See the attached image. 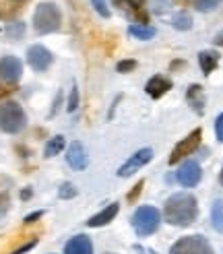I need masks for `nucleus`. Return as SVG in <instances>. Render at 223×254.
<instances>
[{"label":"nucleus","mask_w":223,"mask_h":254,"mask_svg":"<svg viewBox=\"0 0 223 254\" xmlns=\"http://www.w3.org/2000/svg\"><path fill=\"white\" fill-rule=\"evenodd\" d=\"M145 89H147V93L151 95L153 99H159L161 95H166L169 89H171V81L166 79V77H161V74H157V77L149 79V83H147Z\"/></svg>","instance_id":"nucleus-14"},{"label":"nucleus","mask_w":223,"mask_h":254,"mask_svg":"<svg viewBox=\"0 0 223 254\" xmlns=\"http://www.w3.org/2000/svg\"><path fill=\"white\" fill-rule=\"evenodd\" d=\"M29 0H0V19H10L27 4Z\"/></svg>","instance_id":"nucleus-16"},{"label":"nucleus","mask_w":223,"mask_h":254,"mask_svg":"<svg viewBox=\"0 0 223 254\" xmlns=\"http://www.w3.org/2000/svg\"><path fill=\"white\" fill-rule=\"evenodd\" d=\"M215 132H217V138L223 143V114H221V116L217 118V122H215Z\"/></svg>","instance_id":"nucleus-27"},{"label":"nucleus","mask_w":223,"mask_h":254,"mask_svg":"<svg viewBox=\"0 0 223 254\" xmlns=\"http://www.w3.org/2000/svg\"><path fill=\"white\" fill-rule=\"evenodd\" d=\"M136 66V62L134 60H128V62H120V64H118V70L120 72H124V70H132Z\"/></svg>","instance_id":"nucleus-29"},{"label":"nucleus","mask_w":223,"mask_h":254,"mask_svg":"<svg viewBox=\"0 0 223 254\" xmlns=\"http://www.w3.org/2000/svg\"><path fill=\"white\" fill-rule=\"evenodd\" d=\"M198 62H201V68L205 74H211L217 64H219V54L217 52H201L198 54Z\"/></svg>","instance_id":"nucleus-18"},{"label":"nucleus","mask_w":223,"mask_h":254,"mask_svg":"<svg viewBox=\"0 0 223 254\" xmlns=\"http://www.w3.org/2000/svg\"><path fill=\"white\" fill-rule=\"evenodd\" d=\"M8 91H12V89H8L6 85H2V83H0V99H2V97H4Z\"/></svg>","instance_id":"nucleus-32"},{"label":"nucleus","mask_w":223,"mask_h":254,"mask_svg":"<svg viewBox=\"0 0 223 254\" xmlns=\"http://www.w3.org/2000/svg\"><path fill=\"white\" fill-rule=\"evenodd\" d=\"M201 176H203L201 166H198L196 161H192V159H190V161H186V163H182L180 170H178V174H176L178 182H180L182 186H186V188L196 186L198 182H201Z\"/></svg>","instance_id":"nucleus-10"},{"label":"nucleus","mask_w":223,"mask_h":254,"mask_svg":"<svg viewBox=\"0 0 223 254\" xmlns=\"http://www.w3.org/2000/svg\"><path fill=\"white\" fill-rule=\"evenodd\" d=\"M213 42H215V46H223V31L215 35V40H213Z\"/></svg>","instance_id":"nucleus-34"},{"label":"nucleus","mask_w":223,"mask_h":254,"mask_svg":"<svg viewBox=\"0 0 223 254\" xmlns=\"http://www.w3.org/2000/svg\"><path fill=\"white\" fill-rule=\"evenodd\" d=\"M143 186H145V180H141V182H136L134 190H132V192L128 194V200H134V196H136V194H139V192H141V190H143Z\"/></svg>","instance_id":"nucleus-30"},{"label":"nucleus","mask_w":223,"mask_h":254,"mask_svg":"<svg viewBox=\"0 0 223 254\" xmlns=\"http://www.w3.org/2000/svg\"><path fill=\"white\" fill-rule=\"evenodd\" d=\"M8 209V194H0V217L6 213Z\"/></svg>","instance_id":"nucleus-28"},{"label":"nucleus","mask_w":223,"mask_h":254,"mask_svg":"<svg viewBox=\"0 0 223 254\" xmlns=\"http://www.w3.org/2000/svg\"><path fill=\"white\" fill-rule=\"evenodd\" d=\"M21 72H23V64H21L19 58L4 56L0 60V83L6 85L8 89H12L17 85V81L21 79Z\"/></svg>","instance_id":"nucleus-7"},{"label":"nucleus","mask_w":223,"mask_h":254,"mask_svg":"<svg viewBox=\"0 0 223 254\" xmlns=\"http://www.w3.org/2000/svg\"><path fill=\"white\" fill-rule=\"evenodd\" d=\"M42 217V211H35V213H31L29 217H25V223H33L35 219H40Z\"/></svg>","instance_id":"nucleus-31"},{"label":"nucleus","mask_w":223,"mask_h":254,"mask_svg":"<svg viewBox=\"0 0 223 254\" xmlns=\"http://www.w3.org/2000/svg\"><path fill=\"white\" fill-rule=\"evenodd\" d=\"M118 8H122L128 17L147 23V12H145V0H112Z\"/></svg>","instance_id":"nucleus-11"},{"label":"nucleus","mask_w":223,"mask_h":254,"mask_svg":"<svg viewBox=\"0 0 223 254\" xmlns=\"http://www.w3.org/2000/svg\"><path fill=\"white\" fill-rule=\"evenodd\" d=\"M60 23H62V17H60V10L56 4L52 2H42L40 6L35 8V15H33V27L37 33H52V31H58L60 29Z\"/></svg>","instance_id":"nucleus-2"},{"label":"nucleus","mask_w":223,"mask_h":254,"mask_svg":"<svg viewBox=\"0 0 223 254\" xmlns=\"http://www.w3.org/2000/svg\"><path fill=\"white\" fill-rule=\"evenodd\" d=\"M52 60H54L52 52L44 46H31L27 50V62L33 70H40V72L46 70L50 64H52Z\"/></svg>","instance_id":"nucleus-9"},{"label":"nucleus","mask_w":223,"mask_h":254,"mask_svg":"<svg viewBox=\"0 0 223 254\" xmlns=\"http://www.w3.org/2000/svg\"><path fill=\"white\" fill-rule=\"evenodd\" d=\"M188 104L190 108H194V112L198 114H203V106H205V91H203V87L201 85H190L188 87Z\"/></svg>","instance_id":"nucleus-17"},{"label":"nucleus","mask_w":223,"mask_h":254,"mask_svg":"<svg viewBox=\"0 0 223 254\" xmlns=\"http://www.w3.org/2000/svg\"><path fill=\"white\" fill-rule=\"evenodd\" d=\"M159 223H161V215L159 209L155 207H139L132 215V227L141 238L155 234Z\"/></svg>","instance_id":"nucleus-3"},{"label":"nucleus","mask_w":223,"mask_h":254,"mask_svg":"<svg viewBox=\"0 0 223 254\" xmlns=\"http://www.w3.org/2000/svg\"><path fill=\"white\" fill-rule=\"evenodd\" d=\"M153 159V149H149V147H145V149H139L134 155H130L126 161L120 166V170H118V176L120 178H126V176H132L134 172H139L143 166H147L149 161Z\"/></svg>","instance_id":"nucleus-8"},{"label":"nucleus","mask_w":223,"mask_h":254,"mask_svg":"<svg viewBox=\"0 0 223 254\" xmlns=\"http://www.w3.org/2000/svg\"><path fill=\"white\" fill-rule=\"evenodd\" d=\"M173 27L182 29V31L190 29V27H192V17L188 15V12H178V15L173 17Z\"/></svg>","instance_id":"nucleus-22"},{"label":"nucleus","mask_w":223,"mask_h":254,"mask_svg":"<svg viewBox=\"0 0 223 254\" xmlns=\"http://www.w3.org/2000/svg\"><path fill=\"white\" fill-rule=\"evenodd\" d=\"M64 254H93V244H91V240L83 234L74 236L66 242Z\"/></svg>","instance_id":"nucleus-13"},{"label":"nucleus","mask_w":223,"mask_h":254,"mask_svg":"<svg viewBox=\"0 0 223 254\" xmlns=\"http://www.w3.org/2000/svg\"><path fill=\"white\" fill-rule=\"evenodd\" d=\"M164 217L167 223L176 227H186L196 221L198 217V202L188 192H176L166 200Z\"/></svg>","instance_id":"nucleus-1"},{"label":"nucleus","mask_w":223,"mask_h":254,"mask_svg":"<svg viewBox=\"0 0 223 254\" xmlns=\"http://www.w3.org/2000/svg\"><path fill=\"white\" fill-rule=\"evenodd\" d=\"M176 2H180V4H188V2H194V0H176Z\"/></svg>","instance_id":"nucleus-35"},{"label":"nucleus","mask_w":223,"mask_h":254,"mask_svg":"<svg viewBox=\"0 0 223 254\" xmlns=\"http://www.w3.org/2000/svg\"><path fill=\"white\" fill-rule=\"evenodd\" d=\"M25 122H27V118H25V112L17 101H6V104L0 106V128L4 132L15 134L23 130Z\"/></svg>","instance_id":"nucleus-4"},{"label":"nucleus","mask_w":223,"mask_h":254,"mask_svg":"<svg viewBox=\"0 0 223 254\" xmlns=\"http://www.w3.org/2000/svg\"><path fill=\"white\" fill-rule=\"evenodd\" d=\"M192 4L196 6V10L209 12V10H215V8L219 6V0H194Z\"/></svg>","instance_id":"nucleus-23"},{"label":"nucleus","mask_w":223,"mask_h":254,"mask_svg":"<svg viewBox=\"0 0 223 254\" xmlns=\"http://www.w3.org/2000/svg\"><path fill=\"white\" fill-rule=\"evenodd\" d=\"M91 2H93L95 10H97L102 17H110V8H108V4H106V0H91Z\"/></svg>","instance_id":"nucleus-25"},{"label":"nucleus","mask_w":223,"mask_h":254,"mask_svg":"<svg viewBox=\"0 0 223 254\" xmlns=\"http://www.w3.org/2000/svg\"><path fill=\"white\" fill-rule=\"evenodd\" d=\"M169 254H213V246L205 236H184L169 248Z\"/></svg>","instance_id":"nucleus-5"},{"label":"nucleus","mask_w":223,"mask_h":254,"mask_svg":"<svg viewBox=\"0 0 223 254\" xmlns=\"http://www.w3.org/2000/svg\"><path fill=\"white\" fill-rule=\"evenodd\" d=\"M130 35L139 37V40H151V37H155V29L149 27V25H130Z\"/></svg>","instance_id":"nucleus-20"},{"label":"nucleus","mask_w":223,"mask_h":254,"mask_svg":"<svg viewBox=\"0 0 223 254\" xmlns=\"http://www.w3.org/2000/svg\"><path fill=\"white\" fill-rule=\"evenodd\" d=\"M62 149H64V136L58 134V136H54V138H50V141H48L44 153H46V157H54V155L60 153Z\"/></svg>","instance_id":"nucleus-21"},{"label":"nucleus","mask_w":223,"mask_h":254,"mask_svg":"<svg viewBox=\"0 0 223 254\" xmlns=\"http://www.w3.org/2000/svg\"><path fill=\"white\" fill-rule=\"evenodd\" d=\"M201 138H203V130H201V128H194L188 136L182 138V141H180L176 147H173L171 155H169V163H171V166H173L176 161H180V159H184V157L192 155L194 151L198 149V145H201Z\"/></svg>","instance_id":"nucleus-6"},{"label":"nucleus","mask_w":223,"mask_h":254,"mask_svg":"<svg viewBox=\"0 0 223 254\" xmlns=\"http://www.w3.org/2000/svg\"><path fill=\"white\" fill-rule=\"evenodd\" d=\"M33 244H35V242H29V244H25L23 248H19V250H15V252H12V254H21V252H25V250H29V248H33Z\"/></svg>","instance_id":"nucleus-33"},{"label":"nucleus","mask_w":223,"mask_h":254,"mask_svg":"<svg viewBox=\"0 0 223 254\" xmlns=\"http://www.w3.org/2000/svg\"><path fill=\"white\" fill-rule=\"evenodd\" d=\"M211 223L217 232L223 234V200H215L211 207Z\"/></svg>","instance_id":"nucleus-19"},{"label":"nucleus","mask_w":223,"mask_h":254,"mask_svg":"<svg viewBox=\"0 0 223 254\" xmlns=\"http://www.w3.org/2000/svg\"><path fill=\"white\" fill-rule=\"evenodd\" d=\"M118 209H120V207L116 205V202H112V205H110V207H106L102 213L93 215V217H91L89 221H87V225H89V227H102V225L110 223V221L118 215Z\"/></svg>","instance_id":"nucleus-15"},{"label":"nucleus","mask_w":223,"mask_h":254,"mask_svg":"<svg viewBox=\"0 0 223 254\" xmlns=\"http://www.w3.org/2000/svg\"><path fill=\"white\" fill-rule=\"evenodd\" d=\"M77 104H79V91H77V87H72L70 99H68V112H74V110H77Z\"/></svg>","instance_id":"nucleus-26"},{"label":"nucleus","mask_w":223,"mask_h":254,"mask_svg":"<svg viewBox=\"0 0 223 254\" xmlns=\"http://www.w3.org/2000/svg\"><path fill=\"white\" fill-rule=\"evenodd\" d=\"M219 182H221V186H223V168H221V174H219Z\"/></svg>","instance_id":"nucleus-36"},{"label":"nucleus","mask_w":223,"mask_h":254,"mask_svg":"<svg viewBox=\"0 0 223 254\" xmlns=\"http://www.w3.org/2000/svg\"><path fill=\"white\" fill-rule=\"evenodd\" d=\"M58 194H60V198H72L74 194H77V188L66 182V184L60 186V192H58Z\"/></svg>","instance_id":"nucleus-24"},{"label":"nucleus","mask_w":223,"mask_h":254,"mask_svg":"<svg viewBox=\"0 0 223 254\" xmlns=\"http://www.w3.org/2000/svg\"><path fill=\"white\" fill-rule=\"evenodd\" d=\"M66 161H68V166L72 168V170H85L87 168V151H85V147H83V143H79V141H74L70 147H68V151H66Z\"/></svg>","instance_id":"nucleus-12"}]
</instances>
